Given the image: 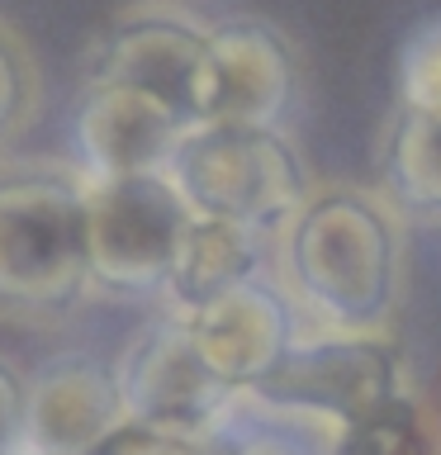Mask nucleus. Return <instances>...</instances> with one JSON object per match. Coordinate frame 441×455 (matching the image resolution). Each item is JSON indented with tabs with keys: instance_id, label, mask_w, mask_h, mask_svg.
<instances>
[{
	"instance_id": "obj_1",
	"label": "nucleus",
	"mask_w": 441,
	"mask_h": 455,
	"mask_svg": "<svg viewBox=\"0 0 441 455\" xmlns=\"http://www.w3.org/2000/svg\"><path fill=\"white\" fill-rule=\"evenodd\" d=\"M276 280L323 332H389L404 299V223L365 185H318L276 237Z\"/></svg>"
},
{
	"instance_id": "obj_2",
	"label": "nucleus",
	"mask_w": 441,
	"mask_h": 455,
	"mask_svg": "<svg viewBox=\"0 0 441 455\" xmlns=\"http://www.w3.org/2000/svg\"><path fill=\"white\" fill-rule=\"evenodd\" d=\"M171 180L195 219H223L280 237V228L318 190L290 128L256 124H199L171 156Z\"/></svg>"
},
{
	"instance_id": "obj_3",
	"label": "nucleus",
	"mask_w": 441,
	"mask_h": 455,
	"mask_svg": "<svg viewBox=\"0 0 441 455\" xmlns=\"http://www.w3.org/2000/svg\"><path fill=\"white\" fill-rule=\"evenodd\" d=\"M91 290L85 180L76 166L0 180V304L67 308Z\"/></svg>"
},
{
	"instance_id": "obj_4",
	"label": "nucleus",
	"mask_w": 441,
	"mask_h": 455,
	"mask_svg": "<svg viewBox=\"0 0 441 455\" xmlns=\"http://www.w3.org/2000/svg\"><path fill=\"white\" fill-rule=\"evenodd\" d=\"M195 209L166 171L85 185L91 290L109 299H166Z\"/></svg>"
},
{
	"instance_id": "obj_5",
	"label": "nucleus",
	"mask_w": 441,
	"mask_h": 455,
	"mask_svg": "<svg viewBox=\"0 0 441 455\" xmlns=\"http://www.w3.org/2000/svg\"><path fill=\"white\" fill-rule=\"evenodd\" d=\"M404 389H413V384L404 370V351L394 347L389 332H323V327H313L309 337H299L285 351V361L266 379H256L242 394L276 412L337 432Z\"/></svg>"
},
{
	"instance_id": "obj_6",
	"label": "nucleus",
	"mask_w": 441,
	"mask_h": 455,
	"mask_svg": "<svg viewBox=\"0 0 441 455\" xmlns=\"http://www.w3.org/2000/svg\"><path fill=\"white\" fill-rule=\"evenodd\" d=\"M114 375H119L128 422L199 441V446H209L242 403V389H233L209 365L190 332V318L176 308H162L124 341Z\"/></svg>"
},
{
	"instance_id": "obj_7",
	"label": "nucleus",
	"mask_w": 441,
	"mask_h": 455,
	"mask_svg": "<svg viewBox=\"0 0 441 455\" xmlns=\"http://www.w3.org/2000/svg\"><path fill=\"white\" fill-rule=\"evenodd\" d=\"M85 76L138 85L199 128L209 114V24L180 5H133L100 34Z\"/></svg>"
},
{
	"instance_id": "obj_8",
	"label": "nucleus",
	"mask_w": 441,
	"mask_h": 455,
	"mask_svg": "<svg viewBox=\"0 0 441 455\" xmlns=\"http://www.w3.org/2000/svg\"><path fill=\"white\" fill-rule=\"evenodd\" d=\"M185 133L190 124L156 95L124 81L85 76L76 109H71V166L85 185L156 176V171H171V156Z\"/></svg>"
},
{
	"instance_id": "obj_9",
	"label": "nucleus",
	"mask_w": 441,
	"mask_h": 455,
	"mask_svg": "<svg viewBox=\"0 0 441 455\" xmlns=\"http://www.w3.org/2000/svg\"><path fill=\"white\" fill-rule=\"evenodd\" d=\"M299 52L276 24L237 14L209 24V114L204 124L290 128L299 100Z\"/></svg>"
},
{
	"instance_id": "obj_10",
	"label": "nucleus",
	"mask_w": 441,
	"mask_h": 455,
	"mask_svg": "<svg viewBox=\"0 0 441 455\" xmlns=\"http://www.w3.org/2000/svg\"><path fill=\"white\" fill-rule=\"evenodd\" d=\"M128 422L119 375L91 351H57L28 370V455H95Z\"/></svg>"
},
{
	"instance_id": "obj_11",
	"label": "nucleus",
	"mask_w": 441,
	"mask_h": 455,
	"mask_svg": "<svg viewBox=\"0 0 441 455\" xmlns=\"http://www.w3.org/2000/svg\"><path fill=\"white\" fill-rule=\"evenodd\" d=\"M185 318H190L199 351L209 355V365L233 389H252L256 379H266L285 361V351L299 341L294 299L270 275L237 284V290H228L213 304L185 313Z\"/></svg>"
},
{
	"instance_id": "obj_12",
	"label": "nucleus",
	"mask_w": 441,
	"mask_h": 455,
	"mask_svg": "<svg viewBox=\"0 0 441 455\" xmlns=\"http://www.w3.org/2000/svg\"><path fill=\"white\" fill-rule=\"evenodd\" d=\"M256 275H266V237L261 233L223 223V219H195L190 233H185L180 261L171 270L162 304L176 313H195Z\"/></svg>"
},
{
	"instance_id": "obj_13",
	"label": "nucleus",
	"mask_w": 441,
	"mask_h": 455,
	"mask_svg": "<svg viewBox=\"0 0 441 455\" xmlns=\"http://www.w3.org/2000/svg\"><path fill=\"white\" fill-rule=\"evenodd\" d=\"M380 176H384V199L394 209L441 219V119L394 105Z\"/></svg>"
},
{
	"instance_id": "obj_14",
	"label": "nucleus",
	"mask_w": 441,
	"mask_h": 455,
	"mask_svg": "<svg viewBox=\"0 0 441 455\" xmlns=\"http://www.w3.org/2000/svg\"><path fill=\"white\" fill-rule=\"evenodd\" d=\"M327 455H441V422L418 389H404L375 412L337 427Z\"/></svg>"
},
{
	"instance_id": "obj_15",
	"label": "nucleus",
	"mask_w": 441,
	"mask_h": 455,
	"mask_svg": "<svg viewBox=\"0 0 441 455\" xmlns=\"http://www.w3.org/2000/svg\"><path fill=\"white\" fill-rule=\"evenodd\" d=\"M327 441H333L327 427L276 412L242 394L228 427L209 441V455H327Z\"/></svg>"
},
{
	"instance_id": "obj_16",
	"label": "nucleus",
	"mask_w": 441,
	"mask_h": 455,
	"mask_svg": "<svg viewBox=\"0 0 441 455\" xmlns=\"http://www.w3.org/2000/svg\"><path fill=\"white\" fill-rule=\"evenodd\" d=\"M38 95H43V81H38L34 52L10 24H0V152L34 124Z\"/></svg>"
},
{
	"instance_id": "obj_17",
	"label": "nucleus",
	"mask_w": 441,
	"mask_h": 455,
	"mask_svg": "<svg viewBox=\"0 0 441 455\" xmlns=\"http://www.w3.org/2000/svg\"><path fill=\"white\" fill-rule=\"evenodd\" d=\"M398 105L441 119V20L422 24L398 57Z\"/></svg>"
},
{
	"instance_id": "obj_18",
	"label": "nucleus",
	"mask_w": 441,
	"mask_h": 455,
	"mask_svg": "<svg viewBox=\"0 0 441 455\" xmlns=\"http://www.w3.org/2000/svg\"><path fill=\"white\" fill-rule=\"evenodd\" d=\"M24 394H28V375L10 355H0V455H28Z\"/></svg>"
},
{
	"instance_id": "obj_19",
	"label": "nucleus",
	"mask_w": 441,
	"mask_h": 455,
	"mask_svg": "<svg viewBox=\"0 0 441 455\" xmlns=\"http://www.w3.org/2000/svg\"><path fill=\"white\" fill-rule=\"evenodd\" d=\"M95 455H209V446L171 436V432H156V427H142V422H124Z\"/></svg>"
}]
</instances>
